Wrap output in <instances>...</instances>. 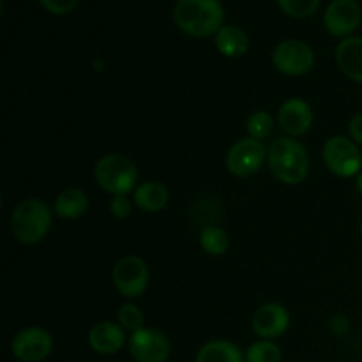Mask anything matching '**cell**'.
Segmentation results:
<instances>
[{"instance_id":"cell-16","label":"cell","mask_w":362,"mask_h":362,"mask_svg":"<svg viewBox=\"0 0 362 362\" xmlns=\"http://www.w3.org/2000/svg\"><path fill=\"white\" fill-rule=\"evenodd\" d=\"M134 205L148 214L161 212L170 202L168 187L158 180H147L134 189Z\"/></svg>"},{"instance_id":"cell-22","label":"cell","mask_w":362,"mask_h":362,"mask_svg":"<svg viewBox=\"0 0 362 362\" xmlns=\"http://www.w3.org/2000/svg\"><path fill=\"white\" fill-rule=\"evenodd\" d=\"M278 7L290 18L304 20L313 16L320 7V0H276Z\"/></svg>"},{"instance_id":"cell-18","label":"cell","mask_w":362,"mask_h":362,"mask_svg":"<svg viewBox=\"0 0 362 362\" xmlns=\"http://www.w3.org/2000/svg\"><path fill=\"white\" fill-rule=\"evenodd\" d=\"M88 209V197L80 187H69L64 189L57 197L53 212L62 219H78L87 212Z\"/></svg>"},{"instance_id":"cell-5","label":"cell","mask_w":362,"mask_h":362,"mask_svg":"<svg viewBox=\"0 0 362 362\" xmlns=\"http://www.w3.org/2000/svg\"><path fill=\"white\" fill-rule=\"evenodd\" d=\"M325 166L338 177L359 175L362 172V154L352 138L332 136L325 141L322 151Z\"/></svg>"},{"instance_id":"cell-1","label":"cell","mask_w":362,"mask_h":362,"mask_svg":"<svg viewBox=\"0 0 362 362\" xmlns=\"http://www.w3.org/2000/svg\"><path fill=\"white\" fill-rule=\"evenodd\" d=\"M173 21L193 37H211L225 27V7L219 0H177Z\"/></svg>"},{"instance_id":"cell-7","label":"cell","mask_w":362,"mask_h":362,"mask_svg":"<svg viewBox=\"0 0 362 362\" xmlns=\"http://www.w3.org/2000/svg\"><path fill=\"white\" fill-rule=\"evenodd\" d=\"M113 285L120 296L127 299H136L148 286V267L136 255L122 257L113 267Z\"/></svg>"},{"instance_id":"cell-8","label":"cell","mask_w":362,"mask_h":362,"mask_svg":"<svg viewBox=\"0 0 362 362\" xmlns=\"http://www.w3.org/2000/svg\"><path fill=\"white\" fill-rule=\"evenodd\" d=\"M267 148L262 140L247 136L230 147L226 154V168L235 177H251L260 172L267 161Z\"/></svg>"},{"instance_id":"cell-4","label":"cell","mask_w":362,"mask_h":362,"mask_svg":"<svg viewBox=\"0 0 362 362\" xmlns=\"http://www.w3.org/2000/svg\"><path fill=\"white\" fill-rule=\"evenodd\" d=\"M95 182L106 191L113 194H129L136 189L138 182V168L124 154H106L98 161L94 168Z\"/></svg>"},{"instance_id":"cell-19","label":"cell","mask_w":362,"mask_h":362,"mask_svg":"<svg viewBox=\"0 0 362 362\" xmlns=\"http://www.w3.org/2000/svg\"><path fill=\"white\" fill-rule=\"evenodd\" d=\"M197 362H246V354L232 341L214 339L198 350Z\"/></svg>"},{"instance_id":"cell-20","label":"cell","mask_w":362,"mask_h":362,"mask_svg":"<svg viewBox=\"0 0 362 362\" xmlns=\"http://www.w3.org/2000/svg\"><path fill=\"white\" fill-rule=\"evenodd\" d=\"M200 244L205 253L212 255V257H219V255L226 253L230 246L228 233L219 228V226H207V228L202 230Z\"/></svg>"},{"instance_id":"cell-3","label":"cell","mask_w":362,"mask_h":362,"mask_svg":"<svg viewBox=\"0 0 362 362\" xmlns=\"http://www.w3.org/2000/svg\"><path fill=\"white\" fill-rule=\"evenodd\" d=\"M52 211L39 198H25L11 214V232L18 243L34 246L48 235L52 228Z\"/></svg>"},{"instance_id":"cell-6","label":"cell","mask_w":362,"mask_h":362,"mask_svg":"<svg viewBox=\"0 0 362 362\" xmlns=\"http://www.w3.org/2000/svg\"><path fill=\"white\" fill-rule=\"evenodd\" d=\"M272 64L286 76H303L315 66V52L308 42L300 39L281 41L272 52Z\"/></svg>"},{"instance_id":"cell-9","label":"cell","mask_w":362,"mask_h":362,"mask_svg":"<svg viewBox=\"0 0 362 362\" xmlns=\"http://www.w3.org/2000/svg\"><path fill=\"white\" fill-rule=\"evenodd\" d=\"M131 357L136 362H166L172 354V343L158 329H140L127 341Z\"/></svg>"},{"instance_id":"cell-25","label":"cell","mask_w":362,"mask_h":362,"mask_svg":"<svg viewBox=\"0 0 362 362\" xmlns=\"http://www.w3.org/2000/svg\"><path fill=\"white\" fill-rule=\"evenodd\" d=\"M78 2H80V0H39V4H41L48 13L57 14V16L69 14L71 11L76 9Z\"/></svg>"},{"instance_id":"cell-10","label":"cell","mask_w":362,"mask_h":362,"mask_svg":"<svg viewBox=\"0 0 362 362\" xmlns=\"http://www.w3.org/2000/svg\"><path fill=\"white\" fill-rule=\"evenodd\" d=\"M53 338L46 329L27 327L11 341V354L21 362H41L52 354Z\"/></svg>"},{"instance_id":"cell-2","label":"cell","mask_w":362,"mask_h":362,"mask_svg":"<svg viewBox=\"0 0 362 362\" xmlns=\"http://www.w3.org/2000/svg\"><path fill=\"white\" fill-rule=\"evenodd\" d=\"M267 159L276 179L288 186L300 184L310 172V154L293 138H278L269 147Z\"/></svg>"},{"instance_id":"cell-13","label":"cell","mask_w":362,"mask_h":362,"mask_svg":"<svg viewBox=\"0 0 362 362\" xmlns=\"http://www.w3.org/2000/svg\"><path fill=\"white\" fill-rule=\"evenodd\" d=\"M278 124L290 136H303L313 126V110L304 99L292 98L279 108Z\"/></svg>"},{"instance_id":"cell-12","label":"cell","mask_w":362,"mask_h":362,"mask_svg":"<svg viewBox=\"0 0 362 362\" xmlns=\"http://www.w3.org/2000/svg\"><path fill=\"white\" fill-rule=\"evenodd\" d=\"M251 325L262 339H274L286 332L290 325V315L281 304L267 303L255 311Z\"/></svg>"},{"instance_id":"cell-28","label":"cell","mask_w":362,"mask_h":362,"mask_svg":"<svg viewBox=\"0 0 362 362\" xmlns=\"http://www.w3.org/2000/svg\"><path fill=\"white\" fill-rule=\"evenodd\" d=\"M349 131L352 140L356 141L357 145H362V112L352 117V120H350L349 124Z\"/></svg>"},{"instance_id":"cell-14","label":"cell","mask_w":362,"mask_h":362,"mask_svg":"<svg viewBox=\"0 0 362 362\" xmlns=\"http://www.w3.org/2000/svg\"><path fill=\"white\" fill-rule=\"evenodd\" d=\"M126 341V331L122 325L112 320L98 322L88 332V345L95 354H101V356H113L120 352Z\"/></svg>"},{"instance_id":"cell-27","label":"cell","mask_w":362,"mask_h":362,"mask_svg":"<svg viewBox=\"0 0 362 362\" xmlns=\"http://www.w3.org/2000/svg\"><path fill=\"white\" fill-rule=\"evenodd\" d=\"M329 329H331L332 334L338 336V338L346 336L350 332L349 317H345V315H334V317H331V320H329Z\"/></svg>"},{"instance_id":"cell-30","label":"cell","mask_w":362,"mask_h":362,"mask_svg":"<svg viewBox=\"0 0 362 362\" xmlns=\"http://www.w3.org/2000/svg\"><path fill=\"white\" fill-rule=\"evenodd\" d=\"M359 232H361V239H362V221H361V230H359Z\"/></svg>"},{"instance_id":"cell-24","label":"cell","mask_w":362,"mask_h":362,"mask_svg":"<svg viewBox=\"0 0 362 362\" xmlns=\"http://www.w3.org/2000/svg\"><path fill=\"white\" fill-rule=\"evenodd\" d=\"M272 127H274V120L264 110H258V112L251 113L250 119H247V133L255 140H264V138H267L272 133Z\"/></svg>"},{"instance_id":"cell-29","label":"cell","mask_w":362,"mask_h":362,"mask_svg":"<svg viewBox=\"0 0 362 362\" xmlns=\"http://www.w3.org/2000/svg\"><path fill=\"white\" fill-rule=\"evenodd\" d=\"M356 187L357 191H359V194L362 197V172L357 175V180H356Z\"/></svg>"},{"instance_id":"cell-17","label":"cell","mask_w":362,"mask_h":362,"mask_svg":"<svg viewBox=\"0 0 362 362\" xmlns=\"http://www.w3.org/2000/svg\"><path fill=\"white\" fill-rule=\"evenodd\" d=\"M214 42L218 52L223 57H228V59H239V57L246 55L247 48H250L247 34L240 27H235V25H225L214 35Z\"/></svg>"},{"instance_id":"cell-26","label":"cell","mask_w":362,"mask_h":362,"mask_svg":"<svg viewBox=\"0 0 362 362\" xmlns=\"http://www.w3.org/2000/svg\"><path fill=\"white\" fill-rule=\"evenodd\" d=\"M131 211H133V204L127 198V194L112 197V200H110V212H112V216H115L117 219H126L131 216Z\"/></svg>"},{"instance_id":"cell-11","label":"cell","mask_w":362,"mask_h":362,"mask_svg":"<svg viewBox=\"0 0 362 362\" xmlns=\"http://www.w3.org/2000/svg\"><path fill=\"white\" fill-rule=\"evenodd\" d=\"M362 11L356 0H332L324 13V25L334 37H352L359 28Z\"/></svg>"},{"instance_id":"cell-21","label":"cell","mask_w":362,"mask_h":362,"mask_svg":"<svg viewBox=\"0 0 362 362\" xmlns=\"http://www.w3.org/2000/svg\"><path fill=\"white\" fill-rule=\"evenodd\" d=\"M283 352L272 339H260L246 350V362H281Z\"/></svg>"},{"instance_id":"cell-23","label":"cell","mask_w":362,"mask_h":362,"mask_svg":"<svg viewBox=\"0 0 362 362\" xmlns=\"http://www.w3.org/2000/svg\"><path fill=\"white\" fill-rule=\"evenodd\" d=\"M117 320H119V324L122 325L124 331L133 334V332L144 329L145 317H144V311H141L136 304L127 303L124 304V306H120L119 315H117Z\"/></svg>"},{"instance_id":"cell-15","label":"cell","mask_w":362,"mask_h":362,"mask_svg":"<svg viewBox=\"0 0 362 362\" xmlns=\"http://www.w3.org/2000/svg\"><path fill=\"white\" fill-rule=\"evenodd\" d=\"M336 62L343 74L362 83V37L352 35L336 46Z\"/></svg>"}]
</instances>
